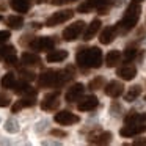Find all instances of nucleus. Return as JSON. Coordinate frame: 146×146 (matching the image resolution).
Wrapping results in <instances>:
<instances>
[{"label": "nucleus", "mask_w": 146, "mask_h": 146, "mask_svg": "<svg viewBox=\"0 0 146 146\" xmlns=\"http://www.w3.org/2000/svg\"><path fill=\"white\" fill-rule=\"evenodd\" d=\"M11 55H16V50H14L13 46H2L0 47V60L2 61L8 60Z\"/></svg>", "instance_id": "27"}, {"label": "nucleus", "mask_w": 146, "mask_h": 146, "mask_svg": "<svg viewBox=\"0 0 146 146\" xmlns=\"http://www.w3.org/2000/svg\"><path fill=\"white\" fill-rule=\"evenodd\" d=\"M111 141V133L110 132H101L98 135H90L88 143L91 145H108Z\"/></svg>", "instance_id": "18"}, {"label": "nucleus", "mask_w": 146, "mask_h": 146, "mask_svg": "<svg viewBox=\"0 0 146 146\" xmlns=\"http://www.w3.org/2000/svg\"><path fill=\"white\" fill-rule=\"evenodd\" d=\"M5 129L8 130V132H11V133H14V132H17L19 130V126H17V121L16 119H8L7 123H5Z\"/></svg>", "instance_id": "29"}, {"label": "nucleus", "mask_w": 146, "mask_h": 146, "mask_svg": "<svg viewBox=\"0 0 146 146\" xmlns=\"http://www.w3.org/2000/svg\"><path fill=\"white\" fill-rule=\"evenodd\" d=\"M76 61L82 69H98L102 66V52L98 47H80Z\"/></svg>", "instance_id": "1"}, {"label": "nucleus", "mask_w": 146, "mask_h": 146, "mask_svg": "<svg viewBox=\"0 0 146 146\" xmlns=\"http://www.w3.org/2000/svg\"><path fill=\"white\" fill-rule=\"evenodd\" d=\"M83 30H85V22L83 21H76L68 29L63 30V39L64 41H76L83 33Z\"/></svg>", "instance_id": "4"}, {"label": "nucleus", "mask_w": 146, "mask_h": 146, "mask_svg": "<svg viewBox=\"0 0 146 146\" xmlns=\"http://www.w3.org/2000/svg\"><path fill=\"white\" fill-rule=\"evenodd\" d=\"M68 2H74V0H68Z\"/></svg>", "instance_id": "39"}, {"label": "nucleus", "mask_w": 146, "mask_h": 146, "mask_svg": "<svg viewBox=\"0 0 146 146\" xmlns=\"http://www.w3.org/2000/svg\"><path fill=\"white\" fill-rule=\"evenodd\" d=\"M133 145H135V146H138V145H146V140H135V141H133Z\"/></svg>", "instance_id": "35"}, {"label": "nucleus", "mask_w": 146, "mask_h": 146, "mask_svg": "<svg viewBox=\"0 0 146 146\" xmlns=\"http://www.w3.org/2000/svg\"><path fill=\"white\" fill-rule=\"evenodd\" d=\"M116 76L119 77L121 80H132L133 77L137 76V68L130 66V64H124V66L118 68Z\"/></svg>", "instance_id": "15"}, {"label": "nucleus", "mask_w": 146, "mask_h": 146, "mask_svg": "<svg viewBox=\"0 0 146 146\" xmlns=\"http://www.w3.org/2000/svg\"><path fill=\"white\" fill-rule=\"evenodd\" d=\"M124 91V85L118 80H111L105 85V94L110 96V98H119Z\"/></svg>", "instance_id": "12"}, {"label": "nucleus", "mask_w": 146, "mask_h": 146, "mask_svg": "<svg viewBox=\"0 0 146 146\" xmlns=\"http://www.w3.org/2000/svg\"><path fill=\"white\" fill-rule=\"evenodd\" d=\"M102 86H104V79L102 77H96V79H93L88 83V90H91V91H96V90L102 88Z\"/></svg>", "instance_id": "28"}, {"label": "nucleus", "mask_w": 146, "mask_h": 146, "mask_svg": "<svg viewBox=\"0 0 146 146\" xmlns=\"http://www.w3.org/2000/svg\"><path fill=\"white\" fill-rule=\"evenodd\" d=\"M140 13H141L140 3H132V2H130V5H129V8L126 10V13H124L123 19L119 21V24H118V29H119V32H121V33L130 32V30H132L133 27L137 25V22H138Z\"/></svg>", "instance_id": "3"}, {"label": "nucleus", "mask_w": 146, "mask_h": 146, "mask_svg": "<svg viewBox=\"0 0 146 146\" xmlns=\"http://www.w3.org/2000/svg\"><path fill=\"white\" fill-rule=\"evenodd\" d=\"M146 132V124H126L124 127H121L119 130V135L121 137H135V135H140V133Z\"/></svg>", "instance_id": "9"}, {"label": "nucleus", "mask_w": 146, "mask_h": 146, "mask_svg": "<svg viewBox=\"0 0 146 146\" xmlns=\"http://www.w3.org/2000/svg\"><path fill=\"white\" fill-rule=\"evenodd\" d=\"M105 3H108V0H85L82 5H79L77 11L79 13H90V11L96 10V8H101Z\"/></svg>", "instance_id": "14"}, {"label": "nucleus", "mask_w": 146, "mask_h": 146, "mask_svg": "<svg viewBox=\"0 0 146 146\" xmlns=\"http://www.w3.org/2000/svg\"><path fill=\"white\" fill-rule=\"evenodd\" d=\"M126 124H146V113H138V111H129L124 116Z\"/></svg>", "instance_id": "17"}, {"label": "nucleus", "mask_w": 146, "mask_h": 146, "mask_svg": "<svg viewBox=\"0 0 146 146\" xmlns=\"http://www.w3.org/2000/svg\"><path fill=\"white\" fill-rule=\"evenodd\" d=\"M22 63L25 66H39L41 64V58L33 52H24L22 54Z\"/></svg>", "instance_id": "21"}, {"label": "nucleus", "mask_w": 146, "mask_h": 146, "mask_svg": "<svg viewBox=\"0 0 146 146\" xmlns=\"http://www.w3.org/2000/svg\"><path fill=\"white\" fill-rule=\"evenodd\" d=\"M7 25L13 30H19V29H22V25H24V19L21 16H10L7 19Z\"/></svg>", "instance_id": "24"}, {"label": "nucleus", "mask_w": 146, "mask_h": 146, "mask_svg": "<svg viewBox=\"0 0 146 146\" xmlns=\"http://www.w3.org/2000/svg\"><path fill=\"white\" fill-rule=\"evenodd\" d=\"M2 86L3 88H14V85H16V77H14L13 72H7L3 77H2Z\"/></svg>", "instance_id": "26"}, {"label": "nucleus", "mask_w": 146, "mask_h": 146, "mask_svg": "<svg viewBox=\"0 0 146 146\" xmlns=\"http://www.w3.org/2000/svg\"><path fill=\"white\" fill-rule=\"evenodd\" d=\"M10 104H11V99L8 98L5 93L0 91V107H8Z\"/></svg>", "instance_id": "31"}, {"label": "nucleus", "mask_w": 146, "mask_h": 146, "mask_svg": "<svg viewBox=\"0 0 146 146\" xmlns=\"http://www.w3.org/2000/svg\"><path fill=\"white\" fill-rule=\"evenodd\" d=\"M143 0H132V3H141Z\"/></svg>", "instance_id": "37"}, {"label": "nucleus", "mask_w": 146, "mask_h": 146, "mask_svg": "<svg viewBox=\"0 0 146 146\" xmlns=\"http://www.w3.org/2000/svg\"><path fill=\"white\" fill-rule=\"evenodd\" d=\"M55 47V39L54 36H42V38H35L30 42V49L36 52H46Z\"/></svg>", "instance_id": "5"}, {"label": "nucleus", "mask_w": 146, "mask_h": 146, "mask_svg": "<svg viewBox=\"0 0 146 146\" xmlns=\"http://www.w3.org/2000/svg\"><path fill=\"white\" fill-rule=\"evenodd\" d=\"M0 21H2V16H0Z\"/></svg>", "instance_id": "40"}, {"label": "nucleus", "mask_w": 146, "mask_h": 146, "mask_svg": "<svg viewBox=\"0 0 146 146\" xmlns=\"http://www.w3.org/2000/svg\"><path fill=\"white\" fill-rule=\"evenodd\" d=\"M115 36H116V27L111 25L102 30L101 36H99V41H101V44H110V42H113Z\"/></svg>", "instance_id": "20"}, {"label": "nucleus", "mask_w": 146, "mask_h": 146, "mask_svg": "<svg viewBox=\"0 0 146 146\" xmlns=\"http://www.w3.org/2000/svg\"><path fill=\"white\" fill-rule=\"evenodd\" d=\"M10 7L13 8L16 13H29L32 2L30 0H10Z\"/></svg>", "instance_id": "19"}, {"label": "nucleus", "mask_w": 146, "mask_h": 146, "mask_svg": "<svg viewBox=\"0 0 146 146\" xmlns=\"http://www.w3.org/2000/svg\"><path fill=\"white\" fill-rule=\"evenodd\" d=\"M119 60H121L119 50H110L105 57V64H107V68H115L119 63Z\"/></svg>", "instance_id": "23"}, {"label": "nucleus", "mask_w": 146, "mask_h": 146, "mask_svg": "<svg viewBox=\"0 0 146 146\" xmlns=\"http://www.w3.org/2000/svg\"><path fill=\"white\" fill-rule=\"evenodd\" d=\"M72 16H74L72 10H63V11H58V13H54L46 21V27H55V25H60V24H64Z\"/></svg>", "instance_id": "6"}, {"label": "nucleus", "mask_w": 146, "mask_h": 146, "mask_svg": "<svg viewBox=\"0 0 146 146\" xmlns=\"http://www.w3.org/2000/svg\"><path fill=\"white\" fill-rule=\"evenodd\" d=\"M68 58V52L66 50H52L47 54V57H46V60L49 61V63H60V61L66 60Z\"/></svg>", "instance_id": "22"}, {"label": "nucleus", "mask_w": 146, "mask_h": 146, "mask_svg": "<svg viewBox=\"0 0 146 146\" xmlns=\"http://www.w3.org/2000/svg\"><path fill=\"white\" fill-rule=\"evenodd\" d=\"M66 0H52V5H63Z\"/></svg>", "instance_id": "36"}, {"label": "nucleus", "mask_w": 146, "mask_h": 146, "mask_svg": "<svg viewBox=\"0 0 146 146\" xmlns=\"http://www.w3.org/2000/svg\"><path fill=\"white\" fill-rule=\"evenodd\" d=\"M99 105V101L96 96H85L82 101L77 104V110L79 111H93Z\"/></svg>", "instance_id": "11"}, {"label": "nucleus", "mask_w": 146, "mask_h": 146, "mask_svg": "<svg viewBox=\"0 0 146 146\" xmlns=\"http://www.w3.org/2000/svg\"><path fill=\"white\" fill-rule=\"evenodd\" d=\"M137 55H138V49H135V47H127L126 52H124V57H126L127 61H129V60H135Z\"/></svg>", "instance_id": "30"}, {"label": "nucleus", "mask_w": 146, "mask_h": 146, "mask_svg": "<svg viewBox=\"0 0 146 146\" xmlns=\"http://www.w3.org/2000/svg\"><path fill=\"white\" fill-rule=\"evenodd\" d=\"M54 121L57 124H60V126H71V124H77V123H79L80 118L77 116V115L68 111V110H61V111H58V113H55Z\"/></svg>", "instance_id": "7"}, {"label": "nucleus", "mask_w": 146, "mask_h": 146, "mask_svg": "<svg viewBox=\"0 0 146 146\" xmlns=\"http://www.w3.org/2000/svg\"><path fill=\"white\" fill-rule=\"evenodd\" d=\"M21 108H22V105H21V104H19V101H17L16 104H14L13 107H11V111H13V113H17V111H19Z\"/></svg>", "instance_id": "34"}, {"label": "nucleus", "mask_w": 146, "mask_h": 146, "mask_svg": "<svg viewBox=\"0 0 146 146\" xmlns=\"http://www.w3.org/2000/svg\"><path fill=\"white\" fill-rule=\"evenodd\" d=\"M50 135H54V137H66V132H64V130L54 129V130H50Z\"/></svg>", "instance_id": "33"}, {"label": "nucleus", "mask_w": 146, "mask_h": 146, "mask_svg": "<svg viewBox=\"0 0 146 146\" xmlns=\"http://www.w3.org/2000/svg\"><path fill=\"white\" fill-rule=\"evenodd\" d=\"M83 90H85V86H83L82 83H74V85L66 91L64 98H66V101L69 102V104L71 102H76V101H80L82 96H83Z\"/></svg>", "instance_id": "10"}, {"label": "nucleus", "mask_w": 146, "mask_h": 146, "mask_svg": "<svg viewBox=\"0 0 146 146\" xmlns=\"http://www.w3.org/2000/svg\"><path fill=\"white\" fill-rule=\"evenodd\" d=\"M74 69L68 68L66 71H57V69H47L38 77V85L42 88H60L69 77H72Z\"/></svg>", "instance_id": "2"}, {"label": "nucleus", "mask_w": 146, "mask_h": 146, "mask_svg": "<svg viewBox=\"0 0 146 146\" xmlns=\"http://www.w3.org/2000/svg\"><path fill=\"white\" fill-rule=\"evenodd\" d=\"M99 29H101V21H99V19H93L91 22H90V25L85 27V30H83V39H85V41L93 39L96 36V33L99 32Z\"/></svg>", "instance_id": "16"}, {"label": "nucleus", "mask_w": 146, "mask_h": 146, "mask_svg": "<svg viewBox=\"0 0 146 146\" xmlns=\"http://www.w3.org/2000/svg\"><path fill=\"white\" fill-rule=\"evenodd\" d=\"M11 38V33L8 30H0V44H5Z\"/></svg>", "instance_id": "32"}, {"label": "nucleus", "mask_w": 146, "mask_h": 146, "mask_svg": "<svg viewBox=\"0 0 146 146\" xmlns=\"http://www.w3.org/2000/svg\"><path fill=\"white\" fill-rule=\"evenodd\" d=\"M140 94H141V86L135 85V86H130V90L124 94V99H126L127 102H132V101H135Z\"/></svg>", "instance_id": "25"}, {"label": "nucleus", "mask_w": 146, "mask_h": 146, "mask_svg": "<svg viewBox=\"0 0 146 146\" xmlns=\"http://www.w3.org/2000/svg\"><path fill=\"white\" fill-rule=\"evenodd\" d=\"M42 2H46V0H36V3H42Z\"/></svg>", "instance_id": "38"}, {"label": "nucleus", "mask_w": 146, "mask_h": 146, "mask_svg": "<svg viewBox=\"0 0 146 146\" xmlns=\"http://www.w3.org/2000/svg\"><path fill=\"white\" fill-rule=\"evenodd\" d=\"M60 91H54L46 94L44 101L41 102V108L44 111H55L58 107H60Z\"/></svg>", "instance_id": "8"}, {"label": "nucleus", "mask_w": 146, "mask_h": 146, "mask_svg": "<svg viewBox=\"0 0 146 146\" xmlns=\"http://www.w3.org/2000/svg\"><path fill=\"white\" fill-rule=\"evenodd\" d=\"M14 93L19 96H35L38 94V91H36L35 88H33L32 85H29L27 82H16V85H14Z\"/></svg>", "instance_id": "13"}]
</instances>
